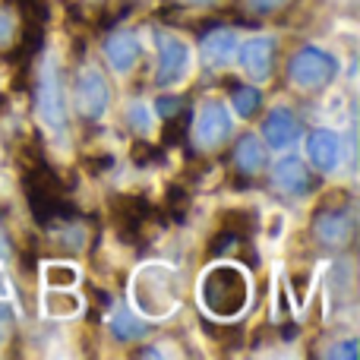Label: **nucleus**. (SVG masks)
I'll use <instances>...</instances> for the list:
<instances>
[{"mask_svg":"<svg viewBox=\"0 0 360 360\" xmlns=\"http://www.w3.org/2000/svg\"><path fill=\"white\" fill-rule=\"evenodd\" d=\"M199 300L215 319H234L247 310L250 278L240 266H215L199 281Z\"/></svg>","mask_w":360,"mask_h":360,"instance_id":"nucleus-1","label":"nucleus"},{"mask_svg":"<svg viewBox=\"0 0 360 360\" xmlns=\"http://www.w3.org/2000/svg\"><path fill=\"white\" fill-rule=\"evenodd\" d=\"M335 73H338V60L329 51L316 48V44L300 48L297 54L291 57V63H288L291 82L297 89H304V92H319V89H326L335 79Z\"/></svg>","mask_w":360,"mask_h":360,"instance_id":"nucleus-2","label":"nucleus"},{"mask_svg":"<svg viewBox=\"0 0 360 360\" xmlns=\"http://www.w3.org/2000/svg\"><path fill=\"white\" fill-rule=\"evenodd\" d=\"M35 108L41 124L51 133L67 136V101H63V82H60V70L54 63H44L41 76L35 86Z\"/></svg>","mask_w":360,"mask_h":360,"instance_id":"nucleus-3","label":"nucleus"},{"mask_svg":"<svg viewBox=\"0 0 360 360\" xmlns=\"http://www.w3.org/2000/svg\"><path fill=\"white\" fill-rule=\"evenodd\" d=\"M193 70V51L186 41L174 35L158 38V70H155V86L158 89H174L190 76Z\"/></svg>","mask_w":360,"mask_h":360,"instance_id":"nucleus-4","label":"nucleus"},{"mask_svg":"<svg viewBox=\"0 0 360 360\" xmlns=\"http://www.w3.org/2000/svg\"><path fill=\"white\" fill-rule=\"evenodd\" d=\"M73 98H76V111H79L82 120H101L111 105V89H108L105 76L98 70H82L76 76V86H73Z\"/></svg>","mask_w":360,"mask_h":360,"instance_id":"nucleus-5","label":"nucleus"},{"mask_svg":"<svg viewBox=\"0 0 360 360\" xmlns=\"http://www.w3.org/2000/svg\"><path fill=\"white\" fill-rule=\"evenodd\" d=\"M231 127H234V120H231V111L221 105V101H205L202 108H199V117H196V143L202 146V149H218V146L224 143V139L231 136Z\"/></svg>","mask_w":360,"mask_h":360,"instance_id":"nucleus-6","label":"nucleus"},{"mask_svg":"<svg viewBox=\"0 0 360 360\" xmlns=\"http://www.w3.org/2000/svg\"><path fill=\"white\" fill-rule=\"evenodd\" d=\"M240 67L253 82H266L275 67V38L256 35L240 48Z\"/></svg>","mask_w":360,"mask_h":360,"instance_id":"nucleus-7","label":"nucleus"},{"mask_svg":"<svg viewBox=\"0 0 360 360\" xmlns=\"http://www.w3.org/2000/svg\"><path fill=\"white\" fill-rule=\"evenodd\" d=\"M307 155H310L313 168H319L323 174L338 168V158H342V143H338V133L332 130H313L307 136Z\"/></svg>","mask_w":360,"mask_h":360,"instance_id":"nucleus-8","label":"nucleus"},{"mask_svg":"<svg viewBox=\"0 0 360 360\" xmlns=\"http://www.w3.org/2000/svg\"><path fill=\"white\" fill-rule=\"evenodd\" d=\"M297 136H300V124L288 108H275L266 117V124H262V139L272 149H288L291 143H297Z\"/></svg>","mask_w":360,"mask_h":360,"instance_id":"nucleus-9","label":"nucleus"},{"mask_svg":"<svg viewBox=\"0 0 360 360\" xmlns=\"http://www.w3.org/2000/svg\"><path fill=\"white\" fill-rule=\"evenodd\" d=\"M149 215H152V205L146 196H124L114 205V224H117V231L124 237L139 234V228L149 221Z\"/></svg>","mask_w":360,"mask_h":360,"instance_id":"nucleus-10","label":"nucleus"},{"mask_svg":"<svg viewBox=\"0 0 360 360\" xmlns=\"http://www.w3.org/2000/svg\"><path fill=\"white\" fill-rule=\"evenodd\" d=\"M272 184L288 196H304L310 190V171L304 168L300 158H281L272 168Z\"/></svg>","mask_w":360,"mask_h":360,"instance_id":"nucleus-11","label":"nucleus"},{"mask_svg":"<svg viewBox=\"0 0 360 360\" xmlns=\"http://www.w3.org/2000/svg\"><path fill=\"white\" fill-rule=\"evenodd\" d=\"M234 54H237L234 29H212L209 35L202 38V57L209 67H215V70L228 67V63L234 60Z\"/></svg>","mask_w":360,"mask_h":360,"instance_id":"nucleus-12","label":"nucleus"},{"mask_svg":"<svg viewBox=\"0 0 360 360\" xmlns=\"http://www.w3.org/2000/svg\"><path fill=\"white\" fill-rule=\"evenodd\" d=\"M105 57H108V63H111L117 73H127V70H133V63H136V57H139L136 35H133V32H114V35H108Z\"/></svg>","mask_w":360,"mask_h":360,"instance_id":"nucleus-13","label":"nucleus"},{"mask_svg":"<svg viewBox=\"0 0 360 360\" xmlns=\"http://www.w3.org/2000/svg\"><path fill=\"white\" fill-rule=\"evenodd\" d=\"M313 231H316L319 243H326V247H345L354 234V221L348 218V212H329V215L316 218Z\"/></svg>","mask_w":360,"mask_h":360,"instance_id":"nucleus-14","label":"nucleus"},{"mask_svg":"<svg viewBox=\"0 0 360 360\" xmlns=\"http://www.w3.org/2000/svg\"><path fill=\"white\" fill-rule=\"evenodd\" d=\"M234 165L240 174H256V171H262V165H266V149L259 146V139L243 136L234 149Z\"/></svg>","mask_w":360,"mask_h":360,"instance_id":"nucleus-15","label":"nucleus"},{"mask_svg":"<svg viewBox=\"0 0 360 360\" xmlns=\"http://www.w3.org/2000/svg\"><path fill=\"white\" fill-rule=\"evenodd\" d=\"M262 101V92L259 89H250V86H234L231 89V105H234L237 117H253L256 108Z\"/></svg>","mask_w":360,"mask_h":360,"instance_id":"nucleus-16","label":"nucleus"},{"mask_svg":"<svg viewBox=\"0 0 360 360\" xmlns=\"http://www.w3.org/2000/svg\"><path fill=\"white\" fill-rule=\"evenodd\" d=\"M111 332L120 338V342H133V338H143L146 335V323L133 319L130 310H120L117 316L111 319Z\"/></svg>","mask_w":360,"mask_h":360,"instance_id":"nucleus-17","label":"nucleus"},{"mask_svg":"<svg viewBox=\"0 0 360 360\" xmlns=\"http://www.w3.org/2000/svg\"><path fill=\"white\" fill-rule=\"evenodd\" d=\"M79 307H82L79 297L63 294V291L44 297V313H48V316H57V319H67V316H73V313H79Z\"/></svg>","mask_w":360,"mask_h":360,"instance_id":"nucleus-18","label":"nucleus"},{"mask_svg":"<svg viewBox=\"0 0 360 360\" xmlns=\"http://www.w3.org/2000/svg\"><path fill=\"white\" fill-rule=\"evenodd\" d=\"M76 278H79V272H76L73 266H67V262L44 269V285L48 288H73Z\"/></svg>","mask_w":360,"mask_h":360,"instance_id":"nucleus-19","label":"nucleus"},{"mask_svg":"<svg viewBox=\"0 0 360 360\" xmlns=\"http://www.w3.org/2000/svg\"><path fill=\"white\" fill-rule=\"evenodd\" d=\"M130 127L139 133V136H149L152 127H155V117H152V108L146 101H133L130 105Z\"/></svg>","mask_w":360,"mask_h":360,"instance_id":"nucleus-20","label":"nucleus"},{"mask_svg":"<svg viewBox=\"0 0 360 360\" xmlns=\"http://www.w3.org/2000/svg\"><path fill=\"white\" fill-rule=\"evenodd\" d=\"M82 165H86L89 174H105V171L114 168V158L108 155V152H101V155H86L82 158Z\"/></svg>","mask_w":360,"mask_h":360,"instance_id":"nucleus-21","label":"nucleus"},{"mask_svg":"<svg viewBox=\"0 0 360 360\" xmlns=\"http://www.w3.org/2000/svg\"><path fill=\"white\" fill-rule=\"evenodd\" d=\"M13 32H16V25H13V16L6 10H0V48L13 41Z\"/></svg>","mask_w":360,"mask_h":360,"instance_id":"nucleus-22","label":"nucleus"},{"mask_svg":"<svg viewBox=\"0 0 360 360\" xmlns=\"http://www.w3.org/2000/svg\"><path fill=\"white\" fill-rule=\"evenodd\" d=\"M332 357H357V342H342V348H332Z\"/></svg>","mask_w":360,"mask_h":360,"instance_id":"nucleus-23","label":"nucleus"},{"mask_svg":"<svg viewBox=\"0 0 360 360\" xmlns=\"http://www.w3.org/2000/svg\"><path fill=\"white\" fill-rule=\"evenodd\" d=\"M250 4H253L259 13H269V10H275V6H281L285 0H250Z\"/></svg>","mask_w":360,"mask_h":360,"instance_id":"nucleus-24","label":"nucleus"},{"mask_svg":"<svg viewBox=\"0 0 360 360\" xmlns=\"http://www.w3.org/2000/svg\"><path fill=\"white\" fill-rule=\"evenodd\" d=\"M10 329V310L0 304V342H4V332Z\"/></svg>","mask_w":360,"mask_h":360,"instance_id":"nucleus-25","label":"nucleus"},{"mask_svg":"<svg viewBox=\"0 0 360 360\" xmlns=\"http://www.w3.org/2000/svg\"><path fill=\"white\" fill-rule=\"evenodd\" d=\"M4 256H6V234L0 231V259H4Z\"/></svg>","mask_w":360,"mask_h":360,"instance_id":"nucleus-26","label":"nucleus"},{"mask_svg":"<svg viewBox=\"0 0 360 360\" xmlns=\"http://www.w3.org/2000/svg\"><path fill=\"white\" fill-rule=\"evenodd\" d=\"M190 4H215V0H190Z\"/></svg>","mask_w":360,"mask_h":360,"instance_id":"nucleus-27","label":"nucleus"},{"mask_svg":"<svg viewBox=\"0 0 360 360\" xmlns=\"http://www.w3.org/2000/svg\"><path fill=\"white\" fill-rule=\"evenodd\" d=\"M0 108H4V98H0Z\"/></svg>","mask_w":360,"mask_h":360,"instance_id":"nucleus-28","label":"nucleus"}]
</instances>
